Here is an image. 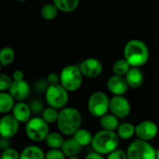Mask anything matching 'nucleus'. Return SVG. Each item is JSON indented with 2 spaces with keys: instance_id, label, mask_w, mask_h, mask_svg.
<instances>
[{
  "instance_id": "nucleus-33",
  "label": "nucleus",
  "mask_w": 159,
  "mask_h": 159,
  "mask_svg": "<svg viewBox=\"0 0 159 159\" xmlns=\"http://www.w3.org/2000/svg\"><path fill=\"white\" fill-rule=\"evenodd\" d=\"M47 82H48V86H50V85H58V84H60V75L58 74H56V73H50L48 75Z\"/></svg>"
},
{
  "instance_id": "nucleus-13",
  "label": "nucleus",
  "mask_w": 159,
  "mask_h": 159,
  "mask_svg": "<svg viewBox=\"0 0 159 159\" xmlns=\"http://www.w3.org/2000/svg\"><path fill=\"white\" fill-rule=\"evenodd\" d=\"M129 88V87L125 76L114 75L107 80V89L114 96H124Z\"/></svg>"
},
{
  "instance_id": "nucleus-7",
  "label": "nucleus",
  "mask_w": 159,
  "mask_h": 159,
  "mask_svg": "<svg viewBox=\"0 0 159 159\" xmlns=\"http://www.w3.org/2000/svg\"><path fill=\"white\" fill-rule=\"evenodd\" d=\"M127 155L129 159H157V150L149 142L136 139L129 145Z\"/></svg>"
},
{
  "instance_id": "nucleus-39",
  "label": "nucleus",
  "mask_w": 159,
  "mask_h": 159,
  "mask_svg": "<svg viewBox=\"0 0 159 159\" xmlns=\"http://www.w3.org/2000/svg\"><path fill=\"white\" fill-rule=\"evenodd\" d=\"M67 159H79L77 157H68Z\"/></svg>"
},
{
  "instance_id": "nucleus-3",
  "label": "nucleus",
  "mask_w": 159,
  "mask_h": 159,
  "mask_svg": "<svg viewBox=\"0 0 159 159\" xmlns=\"http://www.w3.org/2000/svg\"><path fill=\"white\" fill-rule=\"evenodd\" d=\"M119 137L116 131L102 129L93 136L91 146L94 152L102 156H108L112 152L118 149Z\"/></svg>"
},
{
  "instance_id": "nucleus-25",
  "label": "nucleus",
  "mask_w": 159,
  "mask_h": 159,
  "mask_svg": "<svg viewBox=\"0 0 159 159\" xmlns=\"http://www.w3.org/2000/svg\"><path fill=\"white\" fill-rule=\"evenodd\" d=\"M15 59V50L10 47H5L0 51V63L2 66H7Z\"/></svg>"
},
{
  "instance_id": "nucleus-28",
  "label": "nucleus",
  "mask_w": 159,
  "mask_h": 159,
  "mask_svg": "<svg viewBox=\"0 0 159 159\" xmlns=\"http://www.w3.org/2000/svg\"><path fill=\"white\" fill-rule=\"evenodd\" d=\"M59 111L56 108L53 107H47L43 110V112L41 113V117L49 125V124H53V123H57L58 117H59Z\"/></svg>"
},
{
  "instance_id": "nucleus-12",
  "label": "nucleus",
  "mask_w": 159,
  "mask_h": 159,
  "mask_svg": "<svg viewBox=\"0 0 159 159\" xmlns=\"http://www.w3.org/2000/svg\"><path fill=\"white\" fill-rule=\"evenodd\" d=\"M78 66L82 75L88 78H96L100 76L103 69L102 63L96 58H88Z\"/></svg>"
},
{
  "instance_id": "nucleus-22",
  "label": "nucleus",
  "mask_w": 159,
  "mask_h": 159,
  "mask_svg": "<svg viewBox=\"0 0 159 159\" xmlns=\"http://www.w3.org/2000/svg\"><path fill=\"white\" fill-rule=\"evenodd\" d=\"M45 141L50 149H61L65 140L63 139L62 134L61 132L53 131L48 133Z\"/></svg>"
},
{
  "instance_id": "nucleus-31",
  "label": "nucleus",
  "mask_w": 159,
  "mask_h": 159,
  "mask_svg": "<svg viewBox=\"0 0 159 159\" xmlns=\"http://www.w3.org/2000/svg\"><path fill=\"white\" fill-rule=\"evenodd\" d=\"M20 154L14 149V148H8L2 152L1 159H20Z\"/></svg>"
},
{
  "instance_id": "nucleus-19",
  "label": "nucleus",
  "mask_w": 159,
  "mask_h": 159,
  "mask_svg": "<svg viewBox=\"0 0 159 159\" xmlns=\"http://www.w3.org/2000/svg\"><path fill=\"white\" fill-rule=\"evenodd\" d=\"M45 157L46 155L40 147L35 145H30L22 150L20 159H46Z\"/></svg>"
},
{
  "instance_id": "nucleus-23",
  "label": "nucleus",
  "mask_w": 159,
  "mask_h": 159,
  "mask_svg": "<svg viewBox=\"0 0 159 159\" xmlns=\"http://www.w3.org/2000/svg\"><path fill=\"white\" fill-rule=\"evenodd\" d=\"M15 105V100L7 92L0 93V112L1 114H7L12 111Z\"/></svg>"
},
{
  "instance_id": "nucleus-18",
  "label": "nucleus",
  "mask_w": 159,
  "mask_h": 159,
  "mask_svg": "<svg viewBox=\"0 0 159 159\" xmlns=\"http://www.w3.org/2000/svg\"><path fill=\"white\" fill-rule=\"evenodd\" d=\"M100 124L102 129L109 131H116L119 127V118L113 114H106L100 118Z\"/></svg>"
},
{
  "instance_id": "nucleus-21",
  "label": "nucleus",
  "mask_w": 159,
  "mask_h": 159,
  "mask_svg": "<svg viewBox=\"0 0 159 159\" xmlns=\"http://www.w3.org/2000/svg\"><path fill=\"white\" fill-rule=\"evenodd\" d=\"M116 133L118 137L122 140H129L131 139L136 133V126L132 125L131 123L125 122L119 125L118 129H116Z\"/></svg>"
},
{
  "instance_id": "nucleus-36",
  "label": "nucleus",
  "mask_w": 159,
  "mask_h": 159,
  "mask_svg": "<svg viewBox=\"0 0 159 159\" xmlns=\"http://www.w3.org/2000/svg\"><path fill=\"white\" fill-rule=\"evenodd\" d=\"M10 142H9V139H6V138H1V141H0V149L3 151L10 148Z\"/></svg>"
},
{
  "instance_id": "nucleus-1",
  "label": "nucleus",
  "mask_w": 159,
  "mask_h": 159,
  "mask_svg": "<svg viewBox=\"0 0 159 159\" xmlns=\"http://www.w3.org/2000/svg\"><path fill=\"white\" fill-rule=\"evenodd\" d=\"M124 59L131 67H142L147 63L150 51L147 45L140 39H131L124 47Z\"/></svg>"
},
{
  "instance_id": "nucleus-34",
  "label": "nucleus",
  "mask_w": 159,
  "mask_h": 159,
  "mask_svg": "<svg viewBox=\"0 0 159 159\" xmlns=\"http://www.w3.org/2000/svg\"><path fill=\"white\" fill-rule=\"evenodd\" d=\"M30 107H31V110H32V112H34V113H42L43 112V104H42V102H39V101H34V102H32V103H31V105H30Z\"/></svg>"
},
{
  "instance_id": "nucleus-40",
  "label": "nucleus",
  "mask_w": 159,
  "mask_h": 159,
  "mask_svg": "<svg viewBox=\"0 0 159 159\" xmlns=\"http://www.w3.org/2000/svg\"><path fill=\"white\" fill-rule=\"evenodd\" d=\"M19 1H20V2H23V1H27V0H19Z\"/></svg>"
},
{
  "instance_id": "nucleus-29",
  "label": "nucleus",
  "mask_w": 159,
  "mask_h": 159,
  "mask_svg": "<svg viewBox=\"0 0 159 159\" xmlns=\"http://www.w3.org/2000/svg\"><path fill=\"white\" fill-rule=\"evenodd\" d=\"M13 83V79L6 74L0 75V90L5 92L6 90L9 89Z\"/></svg>"
},
{
  "instance_id": "nucleus-32",
  "label": "nucleus",
  "mask_w": 159,
  "mask_h": 159,
  "mask_svg": "<svg viewBox=\"0 0 159 159\" xmlns=\"http://www.w3.org/2000/svg\"><path fill=\"white\" fill-rule=\"evenodd\" d=\"M106 159H129L127 152L121 150V149H116V151L112 152L107 156Z\"/></svg>"
},
{
  "instance_id": "nucleus-27",
  "label": "nucleus",
  "mask_w": 159,
  "mask_h": 159,
  "mask_svg": "<svg viewBox=\"0 0 159 159\" xmlns=\"http://www.w3.org/2000/svg\"><path fill=\"white\" fill-rule=\"evenodd\" d=\"M58 12H59V9L53 3L44 5L41 8V11H40L42 18L47 20H54L57 17Z\"/></svg>"
},
{
  "instance_id": "nucleus-15",
  "label": "nucleus",
  "mask_w": 159,
  "mask_h": 159,
  "mask_svg": "<svg viewBox=\"0 0 159 159\" xmlns=\"http://www.w3.org/2000/svg\"><path fill=\"white\" fill-rule=\"evenodd\" d=\"M12 115L20 123L26 124L31 119L32 110L27 103L23 102H18L17 103H15L12 109Z\"/></svg>"
},
{
  "instance_id": "nucleus-35",
  "label": "nucleus",
  "mask_w": 159,
  "mask_h": 159,
  "mask_svg": "<svg viewBox=\"0 0 159 159\" xmlns=\"http://www.w3.org/2000/svg\"><path fill=\"white\" fill-rule=\"evenodd\" d=\"M23 72L20 71V70H15L12 74V79L13 81H20V80H23Z\"/></svg>"
},
{
  "instance_id": "nucleus-5",
  "label": "nucleus",
  "mask_w": 159,
  "mask_h": 159,
  "mask_svg": "<svg viewBox=\"0 0 159 159\" xmlns=\"http://www.w3.org/2000/svg\"><path fill=\"white\" fill-rule=\"evenodd\" d=\"M69 91L66 90L61 84L50 85L47 88L45 92L46 102L48 106L56 109H63L69 101Z\"/></svg>"
},
{
  "instance_id": "nucleus-8",
  "label": "nucleus",
  "mask_w": 159,
  "mask_h": 159,
  "mask_svg": "<svg viewBox=\"0 0 159 159\" xmlns=\"http://www.w3.org/2000/svg\"><path fill=\"white\" fill-rule=\"evenodd\" d=\"M88 110L94 117L101 118L110 110V99L104 92L96 91L89 98Z\"/></svg>"
},
{
  "instance_id": "nucleus-24",
  "label": "nucleus",
  "mask_w": 159,
  "mask_h": 159,
  "mask_svg": "<svg viewBox=\"0 0 159 159\" xmlns=\"http://www.w3.org/2000/svg\"><path fill=\"white\" fill-rule=\"evenodd\" d=\"M53 4L62 12H72L79 6V0H53Z\"/></svg>"
},
{
  "instance_id": "nucleus-38",
  "label": "nucleus",
  "mask_w": 159,
  "mask_h": 159,
  "mask_svg": "<svg viewBox=\"0 0 159 159\" xmlns=\"http://www.w3.org/2000/svg\"><path fill=\"white\" fill-rule=\"evenodd\" d=\"M157 159H159V148L157 150Z\"/></svg>"
},
{
  "instance_id": "nucleus-11",
  "label": "nucleus",
  "mask_w": 159,
  "mask_h": 159,
  "mask_svg": "<svg viewBox=\"0 0 159 159\" xmlns=\"http://www.w3.org/2000/svg\"><path fill=\"white\" fill-rule=\"evenodd\" d=\"M20 129V122L13 115H5L0 119V133L2 138L11 139L14 137Z\"/></svg>"
},
{
  "instance_id": "nucleus-6",
  "label": "nucleus",
  "mask_w": 159,
  "mask_h": 159,
  "mask_svg": "<svg viewBox=\"0 0 159 159\" xmlns=\"http://www.w3.org/2000/svg\"><path fill=\"white\" fill-rule=\"evenodd\" d=\"M25 133L34 143L45 141L49 133L48 124L42 117H33L26 123Z\"/></svg>"
},
{
  "instance_id": "nucleus-10",
  "label": "nucleus",
  "mask_w": 159,
  "mask_h": 159,
  "mask_svg": "<svg viewBox=\"0 0 159 159\" xmlns=\"http://www.w3.org/2000/svg\"><path fill=\"white\" fill-rule=\"evenodd\" d=\"M158 134V126L151 120H144L136 126V133L138 139L150 142L154 140Z\"/></svg>"
},
{
  "instance_id": "nucleus-30",
  "label": "nucleus",
  "mask_w": 159,
  "mask_h": 159,
  "mask_svg": "<svg viewBox=\"0 0 159 159\" xmlns=\"http://www.w3.org/2000/svg\"><path fill=\"white\" fill-rule=\"evenodd\" d=\"M46 159H66L61 149H50L46 153Z\"/></svg>"
},
{
  "instance_id": "nucleus-2",
  "label": "nucleus",
  "mask_w": 159,
  "mask_h": 159,
  "mask_svg": "<svg viewBox=\"0 0 159 159\" xmlns=\"http://www.w3.org/2000/svg\"><path fill=\"white\" fill-rule=\"evenodd\" d=\"M82 123V116L80 112L74 107H65L60 110L57 120V127L62 135H74L80 128Z\"/></svg>"
},
{
  "instance_id": "nucleus-9",
  "label": "nucleus",
  "mask_w": 159,
  "mask_h": 159,
  "mask_svg": "<svg viewBox=\"0 0 159 159\" xmlns=\"http://www.w3.org/2000/svg\"><path fill=\"white\" fill-rule=\"evenodd\" d=\"M110 111L117 118L123 119L129 116L131 106L129 100L124 96H114L110 99Z\"/></svg>"
},
{
  "instance_id": "nucleus-14",
  "label": "nucleus",
  "mask_w": 159,
  "mask_h": 159,
  "mask_svg": "<svg viewBox=\"0 0 159 159\" xmlns=\"http://www.w3.org/2000/svg\"><path fill=\"white\" fill-rule=\"evenodd\" d=\"M8 91L15 101L22 102L30 94V86L24 79L20 81H13Z\"/></svg>"
},
{
  "instance_id": "nucleus-26",
  "label": "nucleus",
  "mask_w": 159,
  "mask_h": 159,
  "mask_svg": "<svg viewBox=\"0 0 159 159\" xmlns=\"http://www.w3.org/2000/svg\"><path fill=\"white\" fill-rule=\"evenodd\" d=\"M130 68H131L130 64L123 58L115 61L113 65V72L116 75L125 76L128 74V72L130 70Z\"/></svg>"
},
{
  "instance_id": "nucleus-20",
  "label": "nucleus",
  "mask_w": 159,
  "mask_h": 159,
  "mask_svg": "<svg viewBox=\"0 0 159 159\" xmlns=\"http://www.w3.org/2000/svg\"><path fill=\"white\" fill-rule=\"evenodd\" d=\"M73 138L75 140V142L80 144L82 147L84 146H88L89 144L92 143V141H93V135L91 134L90 131H89L88 129H83V128H80L74 135H73Z\"/></svg>"
},
{
  "instance_id": "nucleus-37",
  "label": "nucleus",
  "mask_w": 159,
  "mask_h": 159,
  "mask_svg": "<svg viewBox=\"0 0 159 159\" xmlns=\"http://www.w3.org/2000/svg\"><path fill=\"white\" fill-rule=\"evenodd\" d=\"M85 159H105L103 157V156L102 155H101V154H98V153H96V152H92V153H89Z\"/></svg>"
},
{
  "instance_id": "nucleus-4",
  "label": "nucleus",
  "mask_w": 159,
  "mask_h": 159,
  "mask_svg": "<svg viewBox=\"0 0 159 159\" xmlns=\"http://www.w3.org/2000/svg\"><path fill=\"white\" fill-rule=\"evenodd\" d=\"M83 75L77 65H67L60 74V84L69 92L78 90L83 83Z\"/></svg>"
},
{
  "instance_id": "nucleus-16",
  "label": "nucleus",
  "mask_w": 159,
  "mask_h": 159,
  "mask_svg": "<svg viewBox=\"0 0 159 159\" xmlns=\"http://www.w3.org/2000/svg\"><path fill=\"white\" fill-rule=\"evenodd\" d=\"M125 78L129 84V87L131 89H139L143 84L144 75L143 71L138 67H131L128 74L125 75Z\"/></svg>"
},
{
  "instance_id": "nucleus-17",
  "label": "nucleus",
  "mask_w": 159,
  "mask_h": 159,
  "mask_svg": "<svg viewBox=\"0 0 159 159\" xmlns=\"http://www.w3.org/2000/svg\"><path fill=\"white\" fill-rule=\"evenodd\" d=\"M82 150V146L78 144L74 138L67 139L64 141L63 145L61 147V151L66 156V157H77Z\"/></svg>"
}]
</instances>
